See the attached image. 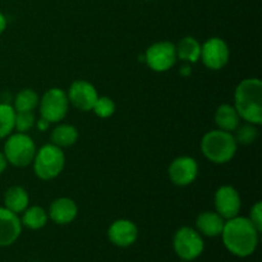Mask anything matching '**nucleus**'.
Instances as JSON below:
<instances>
[{
  "label": "nucleus",
  "mask_w": 262,
  "mask_h": 262,
  "mask_svg": "<svg viewBox=\"0 0 262 262\" xmlns=\"http://www.w3.org/2000/svg\"><path fill=\"white\" fill-rule=\"evenodd\" d=\"M215 209L223 219H232L239 215L242 207L239 192L232 186H222L215 192Z\"/></svg>",
  "instance_id": "nucleus-11"
},
{
  "label": "nucleus",
  "mask_w": 262,
  "mask_h": 262,
  "mask_svg": "<svg viewBox=\"0 0 262 262\" xmlns=\"http://www.w3.org/2000/svg\"><path fill=\"white\" fill-rule=\"evenodd\" d=\"M222 239L228 252L239 258L253 255L258 246L260 232L248 217L235 216L224 223Z\"/></svg>",
  "instance_id": "nucleus-1"
},
{
  "label": "nucleus",
  "mask_w": 262,
  "mask_h": 262,
  "mask_svg": "<svg viewBox=\"0 0 262 262\" xmlns=\"http://www.w3.org/2000/svg\"><path fill=\"white\" fill-rule=\"evenodd\" d=\"M248 219L252 222V224L255 225L256 229L261 233L262 230V204L260 201L256 202L252 206L250 211V217Z\"/></svg>",
  "instance_id": "nucleus-27"
},
{
  "label": "nucleus",
  "mask_w": 262,
  "mask_h": 262,
  "mask_svg": "<svg viewBox=\"0 0 262 262\" xmlns=\"http://www.w3.org/2000/svg\"><path fill=\"white\" fill-rule=\"evenodd\" d=\"M36 118L33 112H15L14 129L20 133H27L35 125Z\"/></svg>",
  "instance_id": "nucleus-26"
},
{
  "label": "nucleus",
  "mask_w": 262,
  "mask_h": 262,
  "mask_svg": "<svg viewBox=\"0 0 262 262\" xmlns=\"http://www.w3.org/2000/svg\"><path fill=\"white\" fill-rule=\"evenodd\" d=\"M36 151L37 150H36L35 141L27 133L17 132L8 136L3 152L8 164H12L17 168H25L32 164Z\"/></svg>",
  "instance_id": "nucleus-5"
},
{
  "label": "nucleus",
  "mask_w": 262,
  "mask_h": 262,
  "mask_svg": "<svg viewBox=\"0 0 262 262\" xmlns=\"http://www.w3.org/2000/svg\"><path fill=\"white\" fill-rule=\"evenodd\" d=\"M176 45L170 41H159L147 48L142 60L154 72H166L173 68L177 61Z\"/></svg>",
  "instance_id": "nucleus-8"
},
{
  "label": "nucleus",
  "mask_w": 262,
  "mask_h": 262,
  "mask_svg": "<svg viewBox=\"0 0 262 262\" xmlns=\"http://www.w3.org/2000/svg\"><path fill=\"white\" fill-rule=\"evenodd\" d=\"M173 248L181 260L194 261L204 253V238L193 228L182 227L174 234Z\"/></svg>",
  "instance_id": "nucleus-6"
},
{
  "label": "nucleus",
  "mask_w": 262,
  "mask_h": 262,
  "mask_svg": "<svg viewBox=\"0 0 262 262\" xmlns=\"http://www.w3.org/2000/svg\"><path fill=\"white\" fill-rule=\"evenodd\" d=\"M49 217L58 225L71 224L78 215L76 202L68 197H60L51 202L49 209Z\"/></svg>",
  "instance_id": "nucleus-15"
},
{
  "label": "nucleus",
  "mask_w": 262,
  "mask_h": 262,
  "mask_svg": "<svg viewBox=\"0 0 262 262\" xmlns=\"http://www.w3.org/2000/svg\"><path fill=\"white\" fill-rule=\"evenodd\" d=\"M234 107L246 123L262 124V82L258 78H246L234 92Z\"/></svg>",
  "instance_id": "nucleus-2"
},
{
  "label": "nucleus",
  "mask_w": 262,
  "mask_h": 262,
  "mask_svg": "<svg viewBox=\"0 0 262 262\" xmlns=\"http://www.w3.org/2000/svg\"><path fill=\"white\" fill-rule=\"evenodd\" d=\"M5 28H7V18H5V15L0 12V35L4 32Z\"/></svg>",
  "instance_id": "nucleus-30"
},
{
  "label": "nucleus",
  "mask_w": 262,
  "mask_h": 262,
  "mask_svg": "<svg viewBox=\"0 0 262 262\" xmlns=\"http://www.w3.org/2000/svg\"><path fill=\"white\" fill-rule=\"evenodd\" d=\"M41 118L49 123H58L66 118L69 110L68 95L64 90L54 87L48 90L38 102Z\"/></svg>",
  "instance_id": "nucleus-7"
},
{
  "label": "nucleus",
  "mask_w": 262,
  "mask_h": 262,
  "mask_svg": "<svg viewBox=\"0 0 262 262\" xmlns=\"http://www.w3.org/2000/svg\"><path fill=\"white\" fill-rule=\"evenodd\" d=\"M181 74H183V76H188V74H191V66H189V64H184L181 69Z\"/></svg>",
  "instance_id": "nucleus-31"
},
{
  "label": "nucleus",
  "mask_w": 262,
  "mask_h": 262,
  "mask_svg": "<svg viewBox=\"0 0 262 262\" xmlns=\"http://www.w3.org/2000/svg\"><path fill=\"white\" fill-rule=\"evenodd\" d=\"M168 173L169 178L176 186H189L199 176V164L191 156H179L171 161Z\"/></svg>",
  "instance_id": "nucleus-10"
},
{
  "label": "nucleus",
  "mask_w": 262,
  "mask_h": 262,
  "mask_svg": "<svg viewBox=\"0 0 262 262\" xmlns=\"http://www.w3.org/2000/svg\"><path fill=\"white\" fill-rule=\"evenodd\" d=\"M230 51L229 46L223 38L211 37L207 38L201 45V60L211 71H219L224 68L229 61Z\"/></svg>",
  "instance_id": "nucleus-9"
},
{
  "label": "nucleus",
  "mask_w": 262,
  "mask_h": 262,
  "mask_svg": "<svg viewBox=\"0 0 262 262\" xmlns=\"http://www.w3.org/2000/svg\"><path fill=\"white\" fill-rule=\"evenodd\" d=\"M92 112L100 118H110L115 113V104L110 97L99 96L92 107Z\"/></svg>",
  "instance_id": "nucleus-25"
},
{
  "label": "nucleus",
  "mask_w": 262,
  "mask_h": 262,
  "mask_svg": "<svg viewBox=\"0 0 262 262\" xmlns=\"http://www.w3.org/2000/svg\"><path fill=\"white\" fill-rule=\"evenodd\" d=\"M238 143L232 132L223 129L210 130L202 137L201 151L214 164H227L234 158Z\"/></svg>",
  "instance_id": "nucleus-3"
},
{
  "label": "nucleus",
  "mask_w": 262,
  "mask_h": 262,
  "mask_svg": "<svg viewBox=\"0 0 262 262\" xmlns=\"http://www.w3.org/2000/svg\"><path fill=\"white\" fill-rule=\"evenodd\" d=\"M22 233V223L18 214L7 207H0V247H8L17 242Z\"/></svg>",
  "instance_id": "nucleus-14"
},
{
  "label": "nucleus",
  "mask_w": 262,
  "mask_h": 262,
  "mask_svg": "<svg viewBox=\"0 0 262 262\" xmlns=\"http://www.w3.org/2000/svg\"><path fill=\"white\" fill-rule=\"evenodd\" d=\"M107 238L117 247H130L138 238V228L130 220L118 219L113 222L107 229Z\"/></svg>",
  "instance_id": "nucleus-13"
},
{
  "label": "nucleus",
  "mask_w": 262,
  "mask_h": 262,
  "mask_svg": "<svg viewBox=\"0 0 262 262\" xmlns=\"http://www.w3.org/2000/svg\"><path fill=\"white\" fill-rule=\"evenodd\" d=\"M49 125H50V123L46 119H43V118H40V119L37 120V128L40 130H46L49 128Z\"/></svg>",
  "instance_id": "nucleus-29"
},
{
  "label": "nucleus",
  "mask_w": 262,
  "mask_h": 262,
  "mask_svg": "<svg viewBox=\"0 0 262 262\" xmlns=\"http://www.w3.org/2000/svg\"><path fill=\"white\" fill-rule=\"evenodd\" d=\"M15 110L7 102H0V138H5L14 130Z\"/></svg>",
  "instance_id": "nucleus-23"
},
{
  "label": "nucleus",
  "mask_w": 262,
  "mask_h": 262,
  "mask_svg": "<svg viewBox=\"0 0 262 262\" xmlns=\"http://www.w3.org/2000/svg\"><path fill=\"white\" fill-rule=\"evenodd\" d=\"M177 58L184 63H196L201 56V43L192 36H186L176 45Z\"/></svg>",
  "instance_id": "nucleus-19"
},
{
  "label": "nucleus",
  "mask_w": 262,
  "mask_h": 262,
  "mask_svg": "<svg viewBox=\"0 0 262 262\" xmlns=\"http://www.w3.org/2000/svg\"><path fill=\"white\" fill-rule=\"evenodd\" d=\"M68 100L74 107L81 112H90L96 102L97 95L96 89L90 82L83 79H77L71 84L68 90Z\"/></svg>",
  "instance_id": "nucleus-12"
},
{
  "label": "nucleus",
  "mask_w": 262,
  "mask_h": 262,
  "mask_svg": "<svg viewBox=\"0 0 262 262\" xmlns=\"http://www.w3.org/2000/svg\"><path fill=\"white\" fill-rule=\"evenodd\" d=\"M49 215L45 209L41 206H31L23 211V216L20 219L22 227L28 228L31 230L42 229L48 224Z\"/></svg>",
  "instance_id": "nucleus-21"
},
{
  "label": "nucleus",
  "mask_w": 262,
  "mask_h": 262,
  "mask_svg": "<svg viewBox=\"0 0 262 262\" xmlns=\"http://www.w3.org/2000/svg\"><path fill=\"white\" fill-rule=\"evenodd\" d=\"M182 262H188V261H182Z\"/></svg>",
  "instance_id": "nucleus-32"
},
{
  "label": "nucleus",
  "mask_w": 262,
  "mask_h": 262,
  "mask_svg": "<svg viewBox=\"0 0 262 262\" xmlns=\"http://www.w3.org/2000/svg\"><path fill=\"white\" fill-rule=\"evenodd\" d=\"M33 171L42 181H51L63 171L66 165V155L60 147L54 143L43 145L36 151L33 158Z\"/></svg>",
  "instance_id": "nucleus-4"
},
{
  "label": "nucleus",
  "mask_w": 262,
  "mask_h": 262,
  "mask_svg": "<svg viewBox=\"0 0 262 262\" xmlns=\"http://www.w3.org/2000/svg\"><path fill=\"white\" fill-rule=\"evenodd\" d=\"M233 136H234L237 143H241V145H251L258 137V130L255 124L246 123L243 125H238L237 129H235V135Z\"/></svg>",
  "instance_id": "nucleus-24"
},
{
  "label": "nucleus",
  "mask_w": 262,
  "mask_h": 262,
  "mask_svg": "<svg viewBox=\"0 0 262 262\" xmlns=\"http://www.w3.org/2000/svg\"><path fill=\"white\" fill-rule=\"evenodd\" d=\"M38 102L40 97L37 92L32 89H25L17 94L13 107L15 112H33L38 106Z\"/></svg>",
  "instance_id": "nucleus-22"
},
{
  "label": "nucleus",
  "mask_w": 262,
  "mask_h": 262,
  "mask_svg": "<svg viewBox=\"0 0 262 262\" xmlns=\"http://www.w3.org/2000/svg\"><path fill=\"white\" fill-rule=\"evenodd\" d=\"M224 219L216 211H204L197 216L196 230L205 237H219L224 228Z\"/></svg>",
  "instance_id": "nucleus-16"
},
{
  "label": "nucleus",
  "mask_w": 262,
  "mask_h": 262,
  "mask_svg": "<svg viewBox=\"0 0 262 262\" xmlns=\"http://www.w3.org/2000/svg\"><path fill=\"white\" fill-rule=\"evenodd\" d=\"M239 115L235 110L234 105L222 104L215 113V123L219 129L227 130V132H234L239 125Z\"/></svg>",
  "instance_id": "nucleus-18"
},
{
  "label": "nucleus",
  "mask_w": 262,
  "mask_h": 262,
  "mask_svg": "<svg viewBox=\"0 0 262 262\" xmlns=\"http://www.w3.org/2000/svg\"><path fill=\"white\" fill-rule=\"evenodd\" d=\"M28 204H30V196L23 187L12 186L5 191L4 207H7L10 211L19 214L27 209Z\"/></svg>",
  "instance_id": "nucleus-17"
},
{
  "label": "nucleus",
  "mask_w": 262,
  "mask_h": 262,
  "mask_svg": "<svg viewBox=\"0 0 262 262\" xmlns=\"http://www.w3.org/2000/svg\"><path fill=\"white\" fill-rule=\"evenodd\" d=\"M77 140H78V130L72 124H67V123L59 124L51 132V143L60 148L74 145Z\"/></svg>",
  "instance_id": "nucleus-20"
},
{
  "label": "nucleus",
  "mask_w": 262,
  "mask_h": 262,
  "mask_svg": "<svg viewBox=\"0 0 262 262\" xmlns=\"http://www.w3.org/2000/svg\"><path fill=\"white\" fill-rule=\"evenodd\" d=\"M7 165H8V161H7V159H5L4 152H2V151H0V174L4 173L5 169H7Z\"/></svg>",
  "instance_id": "nucleus-28"
}]
</instances>
